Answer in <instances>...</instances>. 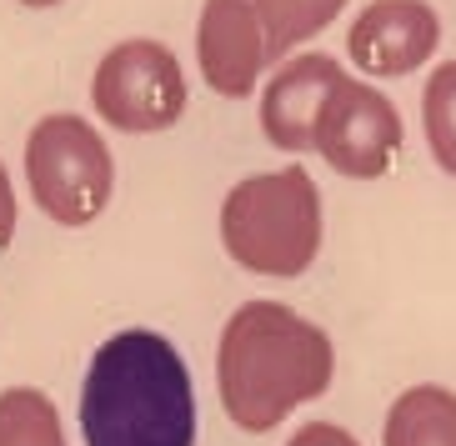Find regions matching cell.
Listing matches in <instances>:
<instances>
[{"label": "cell", "mask_w": 456, "mask_h": 446, "mask_svg": "<svg viewBox=\"0 0 456 446\" xmlns=\"http://www.w3.org/2000/svg\"><path fill=\"white\" fill-rule=\"evenodd\" d=\"M331 377V337L281 301H246L226 321L221 346H216L221 406L251 436L281 426L296 406L326 396Z\"/></svg>", "instance_id": "6da1fadb"}, {"label": "cell", "mask_w": 456, "mask_h": 446, "mask_svg": "<svg viewBox=\"0 0 456 446\" xmlns=\"http://www.w3.org/2000/svg\"><path fill=\"white\" fill-rule=\"evenodd\" d=\"M86 446H196L191 371L161 331H116L81 386Z\"/></svg>", "instance_id": "7a4b0ae2"}, {"label": "cell", "mask_w": 456, "mask_h": 446, "mask_svg": "<svg viewBox=\"0 0 456 446\" xmlns=\"http://www.w3.org/2000/svg\"><path fill=\"white\" fill-rule=\"evenodd\" d=\"M221 246L236 266L291 281L322 251V191L306 166L261 171L221 201Z\"/></svg>", "instance_id": "3957f363"}, {"label": "cell", "mask_w": 456, "mask_h": 446, "mask_svg": "<svg viewBox=\"0 0 456 446\" xmlns=\"http://www.w3.org/2000/svg\"><path fill=\"white\" fill-rule=\"evenodd\" d=\"M26 181L30 196L61 226H91L110 206L116 166L91 121L81 116H45L26 135Z\"/></svg>", "instance_id": "277c9868"}, {"label": "cell", "mask_w": 456, "mask_h": 446, "mask_svg": "<svg viewBox=\"0 0 456 446\" xmlns=\"http://www.w3.org/2000/svg\"><path fill=\"white\" fill-rule=\"evenodd\" d=\"M91 106L101 121L126 135L171 131L186 110V76L181 61L161 41H121L101 55L91 76Z\"/></svg>", "instance_id": "5b68a950"}, {"label": "cell", "mask_w": 456, "mask_h": 446, "mask_svg": "<svg viewBox=\"0 0 456 446\" xmlns=\"http://www.w3.org/2000/svg\"><path fill=\"white\" fill-rule=\"evenodd\" d=\"M311 150L331 171L351 181H376L387 176L402 156V110L366 81H341L326 91L316 126H311Z\"/></svg>", "instance_id": "8992f818"}, {"label": "cell", "mask_w": 456, "mask_h": 446, "mask_svg": "<svg viewBox=\"0 0 456 446\" xmlns=\"http://www.w3.org/2000/svg\"><path fill=\"white\" fill-rule=\"evenodd\" d=\"M442 41V20L427 0H371L346 36V55L366 76H411L416 66H427L431 51Z\"/></svg>", "instance_id": "52a82bcc"}, {"label": "cell", "mask_w": 456, "mask_h": 446, "mask_svg": "<svg viewBox=\"0 0 456 446\" xmlns=\"http://www.w3.org/2000/svg\"><path fill=\"white\" fill-rule=\"evenodd\" d=\"M196 61L216 95L241 101L256 91L261 70L271 66V45L251 0H206L196 26Z\"/></svg>", "instance_id": "ba28073f"}, {"label": "cell", "mask_w": 456, "mask_h": 446, "mask_svg": "<svg viewBox=\"0 0 456 446\" xmlns=\"http://www.w3.org/2000/svg\"><path fill=\"white\" fill-rule=\"evenodd\" d=\"M341 76L346 70L322 51H306V55H296V61H286L266 81V91H261V131H266L271 146L286 150V156H306L316 110H322L326 91Z\"/></svg>", "instance_id": "9c48e42d"}, {"label": "cell", "mask_w": 456, "mask_h": 446, "mask_svg": "<svg viewBox=\"0 0 456 446\" xmlns=\"http://www.w3.org/2000/svg\"><path fill=\"white\" fill-rule=\"evenodd\" d=\"M387 446H456V392L411 386L387 411Z\"/></svg>", "instance_id": "30bf717a"}, {"label": "cell", "mask_w": 456, "mask_h": 446, "mask_svg": "<svg viewBox=\"0 0 456 446\" xmlns=\"http://www.w3.org/2000/svg\"><path fill=\"white\" fill-rule=\"evenodd\" d=\"M0 446H66L61 411L36 386L0 392Z\"/></svg>", "instance_id": "8fae6325"}, {"label": "cell", "mask_w": 456, "mask_h": 446, "mask_svg": "<svg viewBox=\"0 0 456 446\" xmlns=\"http://www.w3.org/2000/svg\"><path fill=\"white\" fill-rule=\"evenodd\" d=\"M261 26H266V45H271V61H281L291 45L311 41L316 30H326L341 15L346 0H251Z\"/></svg>", "instance_id": "7c38bea8"}, {"label": "cell", "mask_w": 456, "mask_h": 446, "mask_svg": "<svg viewBox=\"0 0 456 446\" xmlns=\"http://www.w3.org/2000/svg\"><path fill=\"white\" fill-rule=\"evenodd\" d=\"M421 126H427V146L446 176H456V61L431 70L427 91H421Z\"/></svg>", "instance_id": "4fadbf2b"}, {"label": "cell", "mask_w": 456, "mask_h": 446, "mask_svg": "<svg viewBox=\"0 0 456 446\" xmlns=\"http://www.w3.org/2000/svg\"><path fill=\"white\" fill-rule=\"evenodd\" d=\"M286 446H362V442L351 432H341V426H331V421H311V426H301Z\"/></svg>", "instance_id": "5bb4252c"}, {"label": "cell", "mask_w": 456, "mask_h": 446, "mask_svg": "<svg viewBox=\"0 0 456 446\" xmlns=\"http://www.w3.org/2000/svg\"><path fill=\"white\" fill-rule=\"evenodd\" d=\"M11 241H15V186L0 166V256L11 251Z\"/></svg>", "instance_id": "9a60e30c"}, {"label": "cell", "mask_w": 456, "mask_h": 446, "mask_svg": "<svg viewBox=\"0 0 456 446\" xmlns=\"http://www.w3.org/2000/svg\"><path fill=\"white\" fill-rule=\"evenodd\" d=\"M20 5H36V11H45V5H61V0H20Z\"/></svg>", "instance_id": "2e32d148"}]
</instances>
